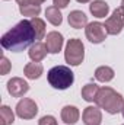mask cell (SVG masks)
I'll return each instance as SVG.
<instances>
[{
    "mask_svg": "<svg viewBox=\"0 0 124 125\" xmlns=\"http://www.w3.org/2000/svg\"><path fill=\"white\" fill-rule=\"evenodd\" d=\"M18 3H19V6H24V4H29L31 3V0H16Z\"/></svg>",
    "mask_w": 124,
    "mask_h": 125,
    "instance_id": "d4e9b609",
    "label": "cell"
},
{
    "mask_svg": "<svg viewBox=\"0 0 124 125\" xmlns=\"http://www.w3.org/2000/svg\"><path fill=\"white\" fill-rule=\"evenodd\" d=\"M19 10L24 16H31V18H37L41 12V7L39 4H34V3H29V4H24V6H19Z\"/></svg>",
    "mask_w": 124,
    "mask_h": 125,
    "instance_id": "d6986e66",
    "label": "cell"
},
{
    "mask_svg": "<svg viewBox=\"0 0 124 125\" xmlns=\"http://www.w3.org/2000/svg\"><path fill=\"white\" fill-rule=\"evenodd\" d=\"M69 25L74 29L85 28L88 25V16L80 10H73L69 13Z\"/></svg>",
    "mask_w": 124,
    "mask_h": 125,
    "instance_id": "8fae6325",
    "label": "cell"
},
{
    "mask_svg": "<svg viewBox=\"0 0 124 125\" xmlns=\"http://www.w3.org/2000/svg\"><path fill=\"white\" fill-rule=\"evenodd\" d=\"M42 71H44V68H42V65L39 64V62H28L26 65H25V68H24V74L28 77V79H31V80H35V79H38L41 74H42Z\"/></svg>",
    "mask_w": 124,
    "mask_h": 125,
    "instance_id": "9a60e30c",
    "label": "cell"
},
{
    "mask_svg": "<svg viewBox=\"0 0 124 125\" xmlns=\"http://www.w3.org/2000/svg\"><path fill=\"white\" fill-rule=\"evenodd\" d=\"M123 125H124V124H123Z\"/></svg>",
    "mask_w": 124,
    "mask_h": 125,
    "instance_id": "f546056e",
    "label": "cell"
},
{
    "mask_svg": "<svg viewBox=\"0 0 124 125\" xmlns=\"http://www.w3.org/2000/svg\"><path fill=\"white\" fill-rule=\"evenodd\" d=\"M79 3H88V1H91V0H77Z\"/></svg>",
    "mask_w": 124,
    "mask_h": 125,
    "instance_id": "4316f807",
    "label": "cell"
},
{
    "mask_svg": "<svg viewBox=\"0 0 124 125\" xmlns=\"http://www.w3.org/2000/svg\"><path fill=\"white\" fill-rule=\"evenodd\" d=\"M45 0H31V3H34V4H41V3H44Z\"/></svg>",
    "mask_w": 124,
    "mask_h": 125,
    "instance_id": "484cf974",
    "label": "cell"
},
{
    "mask_svg": "<svg viewBox=\"0 0 124 125\" xmlns=\"http://www.w3.org/2000/svg\"><path fill=\"white\" fill-rule=\"evenodd\" d=\"M38 125H57V121H56L54 116L45 115V116H42V118L38 121Z\"/></svg>",
    "mask_w": 124,
    "mask_h": 125,
    "instance_id": "7402d4cb",
    "label": "cell"
},
{
    "mask_svg": "<svg viewBox=\"0 0 124 125\" xmlns=\"http://www.w3.org/2000/svg\"><path fill=\"white\" fill-rule=\"evenodd\" d=\"M121 6H124V0H121Z\"/></svg>",
    "mask_w": 124,
    "mask_h": 125,
    "instance_id": "f1b7e54d",
    "label": "cell"
},
{
    "mask_svg": "<svg viewBox=\"0 0 124 125\" xmlns=\"http://www.w3.org/2000/svg\"><path fill=\"white\" fill-rule=\"evenodd\" d=\"M0 73L4 76V74H7L9 73V70H10V62H9V60L6 58V57H3L1 58V62H0Z\"/></svg>",
    "mask_w": 124,
    "mask_h": 125,
    "instance_id": "603a6c76",
    "label": "cell"
},
{
    "mask_svg": "<svg viewBox=\"0 0 124 125\" xmlns=\"http://www.w3.org/2000/svg\"><path fill=\"white\" fill-rule=\"evenodd\" d=\"M47 52H48V48L42 42H35V44H32L31 48H29V57H31L32 61H35V62H39L41 60H44Z\"/></svg>",
    "mask_w": 124,
    "mask_h": 125,
    "instance_id": "7c38bea8",
    "label": "cell"
},
{
    "mask_svg": "<svg viewBox=\"0 0 124 125\" xmlns=\"http://www.w3.org/2000/svg\"><path fill=\"white\" fill-rule=\"evenodd\" d=\"M99 92V87L95 83H88L82 87V97L86 102H93L96 99V94Z\"/></svg>",
    "mask_w": 124,
    "mask_h": 125,
    "instance_id": "ac0fdd59",
    "label": "cell"
},
{
    "mask_svg": "<svg viewBox=\"0 0 124 125\" xmlns=\"http://www.w3.org/2000/svg\"><path fill=\"white\" fill-rule=\"evenodd\" d=\"M0 118H1V125H10L15 121V115H13L12 109L6 105H3L0 108Z\"/></svg>",
    "mask_w": 124,
    "mask_h": 125,
    "instance_id": "44dd1931",
    "label": "cell"
},
{
    "mask_svg": "<svg viewBox=\"0 0 124 125\" xmlns=\"http://www.w3.org/2000/svg\"><path fill=\"white\" fill-rule=\"evenodd\" d=\"M96 105L102 109H105L108 114L114 115L117 112H121L124 108V97L120 93H117L111 87H102L96 94L95 99Z\"/></svg>",
    "mask_w": 124,
    "mask_h": 125,
    "instance_id": "7a4b0ae2",
    "label": "cell"
},
{
    "mask_svg": "<svg viewBox=\"0 0 124 125\" xmlns=\"http://www.w3.org/2000/svg\"><path fill=\"white\" fill-rule=\"evenodd\" d=\"M54 1V6L59 7V9H64L67 7V4L70 3V0H53Z\"/></svg>",
    "mask_w": 124,
    "mask_h": 125,
    "instance_id": "cb8c5ba5",
    "label": "cell"
},
{
    "mask_svg": "<svg viewBox=\"0 0 124 125\" xmlns=\"http://www.w3.org/2000/svg\"><path fill=\"white\" fill-rule=\"evenodd\" d=\"M45 16H47V21H48L50 23H53L54 26L62 25L63 16H62V12H60L59 7H56V6H50V7H47V10H45Z\"/></svg>",
    "mask_w": 124,
    "mask_h": 125,
    "instance_id": "2e32d148",
    "label": "cell"
},
{
    "mask_svg": "<svg viewBox=\"0 0 124 125\" xmlns=\"http://www.w3.org/2000/svg\"><path fill=\"white\" fill-rule=\"evenodd\" d=\"M102 121V114L99 108L96 106H88L83 111V122L85 125H99Z\"/></svg>",
    "mask_w": 124,
    "mask_h": 125,
    "instance_id": "30bf717a",
    "label": "cell"
},
{
    "mask_svg": "<svg viewBox=\"0 0 124 125\" xmlns=\"http://www.w3.org/2000/svg\"><path fill=\"white\" fill-rule=\"evenodd\" d=\"M31 23H32L34 31H35L37 39H42L44 35H45V23H44V21L39 19V18H32Z\"/></svg>",
    "mask_w": 124,
    "mask_h": 125,
    "instance_id": "ffe728a7",
    "label": "cell"
},
{
    "mask_svg": "<svg viewBox=\"0 0 124 125\" xmlns=\"http://www.w3.org/2000/svg\"><path fill=\"white\" fill-rule=\"evenodd\" d=\"M89 10L96 18H105L110 12V6L104 0H93L91 3V6H89Z\"/></svg>",
    "mask_w": 124,
    "mask_h": 125,
    "instance_id": "4fadbf2b",
    "label": "cell"
},
{
    "mask_svg": "<svg viewBox=\"0 0 124 125\" xmlns=\"http://www.w3.org/2000/svg\"><path fill=\"white\" fill-rule=\"evenodd\" d=\"M105 29L110 35H118L124 28V6H120L114 10L112 16H110L105 23Z\"/></svg>",
    "mask_w": 124,
    "mask_h": 125,
    "instance_id": "5b68a950",
    "label": "cell"
},
{
    "mask_svg": "<svg viewBox=\"0 0 124 125\" xmlns=\"http://www.w3.org/2000/svg\"><path fill=\"white\" fill-rule=\"evenodd\" d=\"M86 38L93 42V44H101L105 38H107V29L104 26V23L101 22H92L86 25Z\"/></svg>",
    "mask_w": 124,
    "mask_h": 125,
    "instance_id": "52a82bcc",
    "label": "cell"
},
{
    "mask_svg": "<svg viewBox=\"0 0 124 125\" xmlns=\"http://www.w3.org/2000/svg\"><path fill=\"white\" fill-rule=\"evenodd\" d=\"M121 114H123V118H124V108H123V111H121Z\"/></svg>",
    "mask_w": 124,
    "mask_h": 125,
    "instance_id": "83f0119b",
    "label": "cell"
},
{
    "mask_svg": "<svg viewBox=\"0 0 124 125\" xmlns=\"http://www.w3.org/2000/svg\"><path fill=\"white\" fill-rule=\"evenodd\" d=\"M37 39L31 21H21L9 32L1 36V47L12 52H21L34 44Z\"/></svg>",
    "mask_w": 124,
    "mask_h": 125,
    "instance_id": "6da1fadb",
    "label": "cell"
},
{
    "mask_svg": "<svg viewBox=\"0 0 124 125\" xmlns=\"http://www.w3.org/2000/svg\"><path fill=\"white\" fill-rule=\"evenodd\" d=\"M48 83L59 90H64L67 87H70L74 82V76L73 71L67 67V65H56L53 67L48 74H47Z\"/></svg>",
    "mask_w": 124,
    "mask_h": 125,
    "instance_id": "3957f363",
    "label": "cell"
},
{
    "mask_svg": "<svg viewBox=\"0 0 124 125\" xmlns=\"http://www.w3.org/2000/svg\"><path fill=\"white\" fill-rule=\"evenodd\" d=\"M64 58L70 65L82 64L83 58H85V47L80 39H77V38L69 39V42L66 45V51H64Z\"/></svg>",
    "mask_w": 124,
    "mask_h": 125,
    "instance_id": "277c9868",
    "label": "cell"
},
{
    "mask_svg": "<svg viewBox=\"0 0 124 125\" xmlns=\"http://www.w3.org/2000/svg\"><path fill=\"white\" fill-rule=\"evenodd\" d=\"M95 77L98 82H102V83H107L110 80L114 79V70L111 67H107V65H101L95 70Z\"/></svg>",
    "mask_w": 124,
    "mask_h": 125,
    "instance_id": "e0dca14e",
    "label": "cell"
},
{
    "mask_svg": "<svg viewBox=\"0 0 124 125\" xmlns=\"http://www.w3.org/2000/svg\"><path fill=\"white\" fill-rule=\"evenodd\" d=\"M45 41H47L45 45H47V48H48V52L57 54V52L62 50V47H63V35L62 33H59V32H56V31L50 32V33L47 35V39H45Z\"/></svg>",
    "mask_w": 124,
    "mask_h": 125,
    "instance_id": "9c48e42d",
    "label": "cell"
},
{
    "mask_svg": "<svg viewBox=\"0 0 124 125\" xmlns=\"http://www.w3.org/2000/svg\"><path fill=\"white\" fill-rule=\"evenodd\" d=\"M38 114V106L37 103L32 100V99H28V97H24L18 102L16 105V115L22 119H32L35 118V115Z\"/></svg>",
    "mask_w": 124,
    "mask_h": 125,
    "instance_id": "8992f818",
    "label": "cell"
},
{
    "mask_svg": "<svg viewBox=\"0 0 124 125\" xmlns=\"http://www.w3.org/2000/svg\"><path fill=\"white\" fill-rule=\"evenodd\" d=\"M62 119L64 124H76L79 119V109L76 106H70V105L64 106L62 109Z\"/></svg>",
    "mask_w": 124,
    "mask_h": 125,
    "instance_id": "5bb4252c",
    "label": "cell"
},
{
    "mask_svg": "<svg viewBox=\"0 0 124 125\" xmlns=\"http://www.w3.org/2000/svg\"><path fill=\"white\" fill-rule=\"evenodd\" d=\"M28 90H29V84L21 77H13L7 82V92L13 97H22Z\"/></svg>",
    "mask_w": 124,
    "mask_h": 125,
    "instance_id": "ba28073f",
    "label": "cell"
}]
</instances>
